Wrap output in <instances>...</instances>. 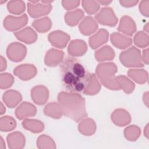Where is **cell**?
<instances>
[{"instance_id": "obj_13", "label": "cell", "mask_w": 149, "mask_h": 149, "mask_svg": "<svg viewBox=\"0 0 149 149\" xmlns=\"http://www.w3.org/2000/svg\"><path fill=\"white\" fill-rule=\"evenodd\" d=\"M63 52L54 48L49 49L45 56V63L49 66H55L59 64L63 58Z\"/></svg>"}, {"instance_id": "obj_6", "label": "cell", "mask_w": 149, "mask_h": 149, "mask_svg": "<svg viewBox=\"0 0 149 149\" xmlns=\"http://www.w3.org/2000/svg\"><path fill=\"white\" fill-rule=\"evenodd\" d=\"M95 19L101 24L115 26L118 22V18L113 11L110 8H104L95 16Z\"/></svg>"}, {"instance_id": "obj_10", "label": "cell", "mask_w": 149, "mask_h": 149, "mask_svg": "<svg viewBox=\"0 0 149 149\" xmlns=\"http://www.w3.org/2000/svg\"><path fill=\"white\" fill-rule=\"evenodd\" d=\"M51 9L52 6L49 4H40L30 2L28 3V12L30 16L33 17H37L47 15Z\"/></svg>"}, {"instance_id": "obj_32", "label": "cell", "mask_w": 149, "mask_h": 149, "mask_svg": "<svg viewBox=\"0 0 149 149\" xmlns=\"http://www.w3.org/2000/svg\"><path fill=\"white\" fill-rule=\"evenodd\" d=\"M101 88V86L97 80L95 75L93 73L90 81L84 93L87 95H94L98 93Z\"/></svg>"}, {"instance_id": "obj_8", "label": "cell", "mask_w": 149, "mask_h": 149, "mask_svg": "<svg viewBox=\"0 0 149 149\" xmlns=\"http://www.w3.org/2000/svg\"><path fill=\"white\" fill-rule=\"evenodd\" d=\"M13 73L21 80H27L36 76L37 69L33 65L24 64L15 68Z\"/></svg>"}, {"instance_id": "obj_37", "label": "cell", "mask_w": 149, "mask_h": 149, "mask_svg": "<svg viewBox=\"0 0 149 149\" xmlns=\"http://www.w3.org/2000/svg\"><path fill=\"white\" fill-rule=\"evenodd\" d=\"M82 5L85 11L90 14L92 15L97 12L100 9V5L95 1H82Z\"/></svg>"}, {"instance_id": "obj_44", "label": "cell", "mask_w": 149, "mask_h": 149, "mask_svg": "<svg viewBox=\"0 0 149 149\" xmlns=\"http://www.w3.org/2000/svg\"><path fill=\"white\" fill-rule=\"evenodd\" d=\"M5 112V108L3 106L2 103L1 102V114L2 115Z\"/></svg>"}, {"instance_id": "obj_15", "label": "cell", "mask_w": 149, "mask_h": 149, "mask_svg": "<svg viewBox=\"0 0 149 149\" xmlns=\"http://www.w3.org/2000/svg\"><path fill=\"white\" fill-rule=\"evenodd\" d=\"M118 30L127 36H132L136 30V24L131 17L125 16L122 17Z\"/></svg>"}, {"instance_id": "obj_23", "label": "cell", "mask_w": 149, "mask_h": 149, "mask_svg": "<svg viewBox=\"0 0 149 149\" xmlns=\"http://www.w3.org/2000/svg\"><path fill=\"white\" fill-rule=\"evenodd\" d=\"M95 57L99 62L112 60L115 57V52L110 46L105 45L95 51Z\"/></svg>"}, {"instance_id": "obj_9", "label": "cell", "mask_w": 149, "mask_h": 149, "mask_svg": "<svg viewBox=\"0 0 149 149\" xmlns=\"http://www.w3.org/2000/svg\"><path fill=\"white\" fill-rule=\"evenodd\" d=\"M50 43L58 48H63L70 40V36L62 31H55L48 35Z\"/></svg>"}, {"instance_id": "obj_26", "label": "cell", "mask_w": 149, "mask_h": 149, "mask_svg": "<svg viewBox=\"0 0 149 149\" xmlns=\"http://www.w3.org/2000/svg\"><path fill=\"white\" fill-rule=\"evenodd\" d=\"M84 16V13L81 9H77L73 12L66 13L65 20L66 23L71 26H76Z\"/></svg>"}, {"instance_id": "obj_25", "label": "cell", "mask_w": 149, "mask_h": 149, "mask_svg": "<svg viewBox=\"0 0 149 149\" xmlns=\"http://www.w3.org/2000/svg\"><path fill=\"white\" fill-rule=\"evenodd\" d=\"M79 131L85 136H90L93 134L96 129L95 124L91 119H86L83 120L78 126Z\"/></svg>"}, {"instance_id": "obj_19", "label": "cell", "mask_w": 149, "mask_h": 149, "mask_svg": "<svg viewBox=\"0 0 149 149\" xmlns=\"http://www.w3.org/2000/svg\"><path fill=\"white\" fill-rule=\"evenodd\" d=\"M98 25L93 17L87 16L80 24L79 28L81 34L85 36L93 33L98 28Z\"/></svg>"}, {"instance_id": "obj_11", "label": "cell", "mask_w": 149, "mask_h": 149, "mask_svg": "<svg viewBox=\"0 0 149 149\" xmlns=\"http://www.w3.org/2000/svg\"><path fill=\"white\" fill-rule=\"evenodd\" d=\"M31 98L38 105H42L48 99L49 93L47 88L42 86L34 87L31 91Z\"/></svg>"}, {"instance_id": "obj_38", "label": "cell", "mask_w": 149, "mask_h": 149, "mask_svg": "<svg viewBox=\"0 0 149 149\" xmlns=\"http://www.w3.org/2000/svg\"><path fill=\"white\" fill-rule=\"evenodd\" d=\"M0 81H1V86H0L1 88L5 89V88L10 87L12 85L14 81V79L10 74L5 73L1 74Z\"/></svg>"}, {"instance_id": "obj_24", "label": "cell", "mask_w": 149, "mask_h": 149, "mask_svg": "<svg viewBox=\"0 0 149 149\" xmlns=\"http://www.w3.org/2000/svg\"><path fill=\"white\" fill-rule=\"evenodd\" d=\"M45 115L52 117L55 119H58L61 118L63 110L61 105H59L57 103L52 102L46 105L44 109Z\"/></svg>"}, {"instance_id": "obj_3", "label": "cell", "mask_w": 149, "mask_h": 149, "mask_svg": "<svg viewBox=\"0 0 149 149\" xmlns=\"http://www.w3.org/2000/svg\"><path fill=\"white\" fill-rule=\"evenodd\" d=\"M117 66L114 63L108 62L99 64L96 69L97 74L102 84L111 90H120V87L115 76Z\"/></svg>"}, {"instance_id": "obj_40", "label": "cell", "mask_w": 149, "mask_h": 149, "mask_svg": "<svg viewBox=\"0 0 149 149\" xmlns=\"http://www.w3.org/2000/svg\"><path fill=\"white\" fill-rule=\"evenodd\" d=\"M120 4H122V6H125V7H130V6H133L136 5L137 3H138L139 1H119Z\"/></svg>"}, {"instance_id": "obj_35", "label": "cell", "mask_w": 149, "mask_h": 149, "mask_svg": "<svg viewBox=\"0 0 149 149\" xmlns=\"http://www.w3.org/2000/svg\"><path fill=\"white\" fill-rule=\"evenodd\" d=\"M124 134L128 140L134 141L140 136V129L138 127L132 125L125 129Z\"/></svg>"}, {"instance_id": "obj_22", "label": "cell", "mask_w": 149, "mask_h": 149, "mask_svg": "<svg viewBox=\"0 0 149 149\" xmlns=\"http://www.w3.org/2000/svg\"><path fill=\"white\" fill-rule=\"evenodd\" d=\"M111 42L119 49H125L132 44V39L126 37L119 33H114L111 36Z\"/></svg>"}, {"instance_id": "obj_30", "label": "cell", "mask_w": 149, "mask_h": 149, "mask_svg": "<svg viewBox=\"0 0 149 149\" xmlns=\"http://www.w3.org/2000/svg\"><path fill=\"white\" fill-rule=\"evenodd\" d=\"M116 80L120 87V89H123L126 94L131 93L134 88V83L128 78L124 76H118Z\"/></svg>"}, {"instance_id": "obj_16", "label": "cell", "mask_w": 149, "mask_h": 149, "mask_svg": "<svg viewBox=\"0 0 149 149\" xmlns=\"http://www.w3.org/2000/svg\"><path fill=\"white\" fill-rule=\"evenodd\" d=\"M86 42L81 40H75L69 44L68 51L69 54L73 56H81L87 51Z\"/></svg>"}, {"instance_id": "obj_2", "label": "cell", "mask_w": 149, "mask_h": 149, "mask_svg": "<svg viewBox=\"0 0 149 149\" xmlns=\"http://www.w3.org/2000/svg\"><path fill=\"white\" fill-rule=\"evenodd\" d=\"M63 113L67 117L79 122L87 116L85 108V100L78 93L61 92L58 97Z\"/></svg>"}, {"instance_id": "obj_33", "label": "cell", "mask_w": 149, "mask_h": 149, "mask_svg": "<svg viewBox=\"0 0 149 149\" xmlns=\"http://www.w3.org/2000/svg\"><path fill=\"white\" fill-rule=\"evenodd\" d=\"M7 8L10 13L15 15H20L24 11L25 5L23 1H11L8 2Z\"/></svg>"}, {"instance_id": "obj_34", "label": "cell", "mask_w": 149, "mask_h": 149, "mask_svg": "<svg viewBox=\"0 0 149 149\" xmlns=\"http://www.w3.org/2000/svg\"><path fill=\"white\" fill-rule=\"evenodd\" d=\"M37 144L39 148H55L56 147L53 140L45 134L38 137Z\"/></svg>"}, {"instance_id": "obj_17", "label": "cell", "mask_w": 149, "mask_h": 149, "mask_svg": "<svg viewBox=\"0 0 149 149\" xmlns=\"http://www.w3.org/2000/svg\"><path fill=\"white\" fill-rule=\"evenodd\" d=\"M108 32L105 29H100L95 34L90 38L89 43L91 48L96 49L108 41Z\"/></svg>"}, {"instance_id": "obj_12", "label": "cell", "mask_w": 149, "mask_h": 149, "mask_svg": "<svg viewBox=\"0 0 149 149\" xmlns=\"http://www.w3.org/2000/svg\"><path fill=\"white\" fill-rule=\"evenodd\" d=\"M36 113V108L33 104L24 102L16 109V116L19 119H23L29 116H33Z\"/></svg>"}, {"instance_id": "obj_36", "label": "cell", "mask_w": 149, "mask_h": 149, "mask_svg": "<svg viewBox=\"0 0 149 149\" xmlns=\"http://www.w3.org/2000/svg\"><path fill=\"white\" fill-rule=\"evenodd\" d=\"M134 42L139 47H146L148 44V36L143 31H139L134 37Z\"/></svg>"}, {"instance_id": "obj_27", "label": "cell", "mask_w": 149, "mask_h": 149, "mask_svg": "<svg viewBox=\"0 0 149 149\" xmlns=\"http://www.w3.org/2000/svg\"><path fill=\"white\" fill-rule=\"evenodd\" d=\"M22 125L24 128L33 133H40L44 127L41 122L35 119H26L22 122Z\"/></svg>"}, {"instance_id": "obj_31", "label": "cell", "mask_w": 149, "mask_h": 149, "mask_svg": "<svg viewBox=\"0 0 149 149\" xmlns=\"http://www.w3.org/2000/svg\"><path fill=\"white\" fill-rule=\"evenodd\" d=\"M16 123L15 120L9 116H2L0 121L1 130L2 132H8L12 130L16 127Z\"/></svg>"}, {"instance_id": "obj_43", "label": "cell", "mask_w": 149, "mask_h": 149, "mask_svg": "<svg viewBox=\"0 0 149 149\" xmlns=\"http://www.w3.org/2000/svg\"><path fill=\"white\" fill-rule=\"evenodd\" d=\"M112 1H97L98 3H100L101 4H102L103 5H109L110 3H111Z\"/></svg>"}, {"instance_id": "obj_4", "label": "cell", "mask_w": 149, "mask_h": 149, "mask_svg": "<svg viewBox=\"0 0 149 149\" xmlns=\"http://www.w3.org/2000/svg\"><path fill=\"white\" fill-rule=\"evenodd\" d=\"M120 61L126 67H143L141 61L140 52L134 47H132L120 54Z\"/></svg>"}, {"instance_id": "obj_21", "label": "cell", "mask_w": 149, "mask_h": 149, "mask_svg": "<svg viewBox=\"0 0 149 149\" xmlns=\"http://www.w3.org/2000/svg\"><path fill=\"white\" fill-rule=\"evenodd\" d=\"M3 100L9 108L16 107L22 100V95L20 93L15 90H8L3 95Z\"/></svg>"}, {"instance_id": "obj_29", "label": "cell", "mask_w": 149, "mask_h": 149, "mask_svg": "<svg viewBox=\"0 0 149 149\" xmlns=\"http://www.w3.org/2000/svg\"><path fill=\"white\" fill-rule=\"evenodd\" d=\"M32 25L38 31L44 33L50 29L52 23L49 17H44L34 20Z\"/></svg>"}, {"instance_id": "obj_14", "label": "cell", "mask_w": 149, "mask_h": 149, "mask_svg": "<svg viewBox=\"0 0 149 149\" xmlns=\"http://www.w3.org/2000/svg\"><path fill=\"white\" fill-rule=\"evenodd\" d=\"M111 119L115 125L124 126L130 122L131 118L129 113L122 109L115 110L111 115Z\"/></svg>"}, {"instance_id": "obj_41", "label": "cell", "mask_w": 149, "mask_h": 149, "mask_svg": "<svg viewBox=\"0 0 149 149\" xmlns=\"http://www.w3.org/2000/svg\"><path fill=\"white\" fill-rule=\"evenodd\" d=\"M148 49H146L145 50L143 51V62L146 63L148 64Z\"/></svg>"}, {"instance_id": "obj_5", "label": "cell", "mask_w": 149, "mask_h": 149, "mask_svg": "<svg viewBox=\"0 0 149 149\" xmlns=\"http://www.w3.org/2000/svg\"><path fill=\"white\" fill-rule=\"evenodd\" d=\"M6 54L8 58L12 61L19 62L25 57L26 48L20 43H12L8 47Z\"/></svg>"}, {"instance_id": "obj_18", "label": "cell", "mask_w": 149, "mask_h": 149, "mask_svg": "<svg viewBox=\"0 0 149 149\" xmlns=\"http://www.w3.org/2000/svg\"><path fill=\"white\" fill-rule=\"evenodd\" d=\"M15 36L19 40L23 41L26 44L33 43L37 38V34L30 27H26L20 31L15 33Z\"/></svg>"}, {"instance_id": "obj_1", "label": "cell", "mask_w": 149, "mask_h": 149, "mask_svg": "<svg viewBox=\"0 0 149 149\" xmlns=\"http://www.w3.org/2000/svg\"><path fill=\"white\" fill-rule=\"evenodd\" d=\"M60 68L64 87L73 93H84L93 73L88 72L78 59L72 57L66 58Z\"/></svg>"}, {"instance_id": "obj_42", "label": "cell", "mask_w": 149, "mask_h": 149, "mask_svg": "<svg viewBox=\"0 0 149 149\" xmlns=\"http://www.w3.org/2000/svg\"><path fill=\"white\" fill-rule=\"evenodd\" d=\"M6 68V60L2 57V56H1V71L4 70Z\"/></svg>"}, {"instance_id": "obj_28", "label": "cell", "mask_w": 149, "mask_h": 149, "mask_svg": "<svg viewBox=\"0 0 149 149\" xmlns=\"http://www.w3.org/2000/svg\"><path fill=\"white\" fill-rule=\"evenodd\" d=\"M128 75L138 83H145L148 79V73L144 69H130Z\"/></svg>"}, {"instance_id": "obj_7", "label": "cell", "mask_w": 149, "mask_h": 149, "mask_svg": "<svg viewBox=\"0 0 149 149\" xmlns=\"http://www.w3.org/2000/svg\"><path fill=\"white\" fill-rule=\"evenodd\" d=\"M28 22V18L26 14L20 17L8 16L3 21L4 27L9 31H15L24 26Z\"/></svg>"}, {"instance_id": "obj_39", "label": "cell", "mask_w": 149, "mask_h": 149, "mask_svg": "<svg viewBox=\"0 0 149 149\" xmlns=\"http://www.w3.org/2000/svg\"><path fill=\"white\" fill-rule=\"evenodd\" d=\"M63 6L67 10L72 9L79 6L80 3V1H63L62 2Z\"/></svg>"}, {"instance_id": "obj_20", "label": "cell", "mask_w": 149, "mask_h": 149, "mask_svg": "<svg viewBox=\"0 0 149 149\" xmlns=\"http://www.w3.org/2000/svg\"><path fill=\"white\" fill-rule=\"evenodd\" d=\"M7 142L10 148H22L24 146L25 139L23 134L16 132L8 134Z\"/></svg>"}]
</instances>
